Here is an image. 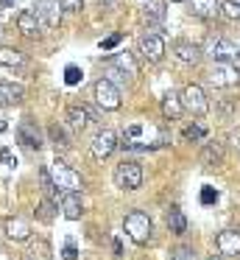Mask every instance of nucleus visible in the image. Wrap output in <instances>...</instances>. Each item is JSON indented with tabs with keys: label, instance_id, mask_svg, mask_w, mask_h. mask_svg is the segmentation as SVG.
<instances>
[{
	"label": "nucleus",
	"instance_id": "nucleus-21",
	"mask_svg": "<svg viewBox=\"0 0 240 260\" xmlns=\"http://www.w3.org/2000/svg\"><path fill=\"white\" fill-rule=\"evenodd\" d=\"M182 112H184L182 98L173 95V92H167V95L162 98V115H165L167 120H179V118H182Z\"/></svg>",
	"mask_w": 240,
	"mask_h": 260
},
{
	"label": "nucleus",
	"instance_id": "nucleus-3",
	"mask_svg": "<svg viewBox=\"0 0 240 260\" xmlns=\"http://www.w3.org/2000/svg\"><path fill=\"white\" fill-rule=\"evenodd\" d=\"M115 185L120 190H137L143 185V168L137 159H120L115 165Z\"/></svg>",
	"mask_w": 240,
	"mask_h": 260
},
{
	"label": "nucleus",
	"instance_id": "nucleus-26",
	"mask_svg": "<svg viewBox=\"0 0 240 260\" xmlns=\"http://www.w3.org/2000/svg\"><path fill=\"white\" fill-rule=\"evenodd\" d=\"M112 64H115V68H120L123 73H128V76H137V62H134V56L128 51L126 53H117Z\"/></svg>",
	"mask_w": 240,
	"mask_h": 260
},
{
	"label": "nucleus",
	"instance_id": "nucleus-22",
	"mask_svg": "<svg viewBox=\"0 0 240 260\" xmlns=\"http://www.w3.org/2000/svg\"><path fill=\"white\" fill-rule=\"evenodd\" d=\"M167 230H170L173 235H184V232H187V215L179 207L167 210Z\"/></svg>",
	"mask_w": 240,
	"mask_h": 260
},
{
	"label": "nucleus",
	"instance_id": "nucleus-15",
	"mask_svg": "<svg viewBox=\"0 0 240 260\" xmlns=\"http://www.w3.org/2000/svg\"><path fill=\"white\" fill-rule=\"evenodd\" d=\"M3 232H6V238L9 241H28L31 238V224H28L25 218H20V215H11V218H6V224H3Z\"/></svg>",
	"mask_w": 240,
	"mask_h": 260
},
{
	"label": "nucleus",
	"instance_id": "nucleus-6",
	"mask_svg": "<svg viewBox=\"0 0 240 260\" xmlns=\"http://www.w3.org/2000/svg\"><path fill=\"white\" fill-rule=\"evenodd\" d=\"M179 98H182V107L187 109V112H193V115H207L210 112V98H207V92L201 90L198 84H187Z\"/></svg>",
	"mask_w": 240,
	"mask_h": 260
},
{
	"label": "nucleus",
	"instance_id": "nucleus-39",
	"mask_svg": "<svg viewBox=\"0 0 240 260\" xmlns=\"http://www.w3.org/2000/svg\"><path fill=\"white\" fill-rule=\"evenodd\" d=\"M0 159H3L6 165H14V154H11L9 148H3V151H0Z\"/></svg>",
	"mask_w": 240,
	"mask_h": 260
},
{
	"label": "nucleus",
	"instance_id": "nucleus-35",
	"mask_svg": "<svg viewBox=\"0 0 240 260\" xmlns=\"http://www.w3.org/2000/svg\"><path fill=\"white\" fill-rule=\"evenodd\" d=\"M212 202H218V190L215 187H204L201 190V204H212Z\"/></svg>",
	"mask_w": 240,
	"mask_h": 260
},
{
	"label": "nucleus",
	"instance_id": "nucleus-31",
	"mask_svg": "<svg viewBox=\"0 0 240 260\" xmlns=\"http://www.w3.org/2000/svg\"><path fill=\"white\" fill-rule=\"evenodd\" d=\"M204 137H207L204 126H187L184 129V140H204Z\"/></svg>",
	"mask_w": 240,
	"mask_h": 260
},
{
	"label": "nucleus",
	"instance_id": "nucleus-45",
	"mask_svg": "<svg viewBox=\"0 0 240 260\" xmlns=\"http://www.w3.org/2000/svg\"><path fill=\"white\" fill-rule=\"evenodd\" d=\"M170 3H184V0H170Z\"/></svg>",
	"mask_w": 240,
	"mask_h": 260
},
{
	"label": "nucleus",
	"instance_id": "nucleus-33",
	"mask_svg": "<svg viewBox=\"0 0 240 260\" xmlns=\"http://www.w3.org/2000/svg\"><path fill=\"white\" fill-rule=\"evenodd\" d=\"M104 79H109L112 84H120V81H126V73H123L120 68H115V64H112V68L106 70V76H104Z\"/></svg>",
	"mask_w": 240,
	"mask_h": 260
},
{
	"label": "nucleus",
	"instance_id": "nucleus-23",
	"mask_svg": "<svg viewBox=\"0 0 240 260\" xmlns=\"http://www.w3.org/2000/svg\"><path fill=\"white\" fill-rule=\"evenodd\" d=\"M25 64V53L17 48H0V68H22Z\"/></svg>",
	"mask_w": 240,
	"mask_h": 260
},
{
	"label": "nucleus",
	"instance_id": "nucleus-1",
	"mask_svg": "<svg viewBox=\"0 0 240 260\" xmlns=\"http://www.w3.org/2000/svg\"><path fill=\"white\" fill-rule=\"evenodd\" d=\"M123 230H126V235L131 238L134 243H148L151 232H154V224H151L148 213H143V210H131V213L123 218Z\"/></svg>",
	"mask_w": 240,
	"mask_h": 260
},
{
	"label": "nucleus",
	"instance_id": "nucleus-19",
	"mask_svg": "<svg viewBox=\"0 0 240 260\" xmlns=\"http://www.w3.org/2000/svg\"><path fill=\"white\" fill-rule=\"evenodd\" d=\"M190 12L201 20H215L221 14V3L218 0H190Z\"/></svg>",
	"mask_w": 240,
	"mask_h": 260
},
{
	"label": "nucleus",
	"instance_id": "nucleus-18",
	"mask_svg": "<svg viewBox=\"0 0 240 260\" xmlns=\"http://www.w3.org/2000/svg\"><path fill=\"white\" fill-rule=\"evenodd\" d=\"M20 260H53V249L45 238H37L25 246V252L20 254Z\"/></svg>",
	"mask_w": 240,
	"mask_h": 260
},
{
	"label": "nucleus",
	"instance_id": "nucleus-36",
	"mask_svg": "<svg viewBox=\"0 0 240 260\" xmlns=\"http://www.w3.org/2000/svg\"><path fill=\"white\" fill-rule=\"evenodd\" d=\"M218 109H221V115H226V118H232V115L237 112V107L229 104V101H221V104H218Z\"/></svg>",
	"mask_w": 240,
	"mask_h": 260
},
{
	"label": "nucleus",
	"instance_id": "nucleus-17",
	"mask_svg": "<svg viewBox=\"0 0 240 260\" xmlns=\"http://www.w3.org/2000/svg\"><path fill=\"white\" fill-rule=\"evenodd\" d=\"M59 207H61V215L70 218V221H78L84 215V204H81V196H78V193H70V190L61 193Z\"/></svg>",
	"mask_w": 240,
	"mask_h": 260
},
{
	"label": "nucleus",
	"instance_id": "nucleus-11",
	"mask_svg": "<svg viewBox=\"0 0 240 260\" xmlns=\"http://www.w3.org/2000/svg\"><path fill=\"white\" fill-rule=\"evenodd\" d=\"M170 53L182 64H198L201 56H204V51H201L198 45H193V42H187V40H173L170 42Z\"/></svg>",
	"mask_w": 240,
	"mask_h": 260
},
{
	"label": "nucleus",
	"instance_id": "nucleus-44",
	"mask_svg": "<svg viewBox=\"0 0 240 260\" xmlns=\"http://www.w3.org/2000/svg\"><path fill=\"white\" fill-rule=\"evenodd\" d=\"M11 3H14V0H0V6H11Z\"/></svg>",
	"mask_w": 240,
	"mask_h": 260
},
{
	"label": "nucleus",
	"instance_id": "nucleus-14",
	"mask_svg": "<svg viewBox=\"0 0 240 260\" xmlns=\"http://www.w3.org/2000/svg\"><path fill=\"white\" fill-rule=\"evenodd\" d=\"M215 246H218V252H221L223 257H237V254H240V232H237V230H223V232H218Z\"/></svg>",
	"mask_w": 240,
	"mask_h": 260
},
{
	"label": "nucleus",
	"instance_id": "nucleus-8",
	"mask_svg": "<svg viewBox=\"0 0 240 260\" xmlns=\"http://www.w3.org/2000/svg\"><path fill=\"white\" fill-rule=\"evenodd\" d=\"M117 148V135L112 129H100L98 135L92 137V143H89V154H92L95 159H106L112 157V151Z\"/></svg>",
	"mask_w": 240,
	"mask_h": 260
},
{
	"label": "nucleus",
	"instance_id": "nucleus-29",
	"mask_svg": "<svg viewBox=\"0 0 240 260\" xmlns=\"http://www.w3.org/2000/svg\"><path fill=\"white\" fill-rule=\"evenodd\" d=\"M221 14L226 20H232V23H237L240 20V3L237 0H226V3H221Z\"/></svg>",
	"mask_w": 240,
	"mask_h": 260
},
{
	"label": "nucleus",
	"instance_id": "nucleus-40",
	"mask_svg": "<svg viewBox=\"0 0 240 260\" xmlns=\"http://www.w3.org/2000/svg\"><path fill=\"white\" fill-rule=\"evenodd\" d=\"M229 146H232V148H240V129L229 135Z\"/></svg>",
	"mask_w": 240,
	"mask_h": 260
},
{
	"label": "nucleus",
	"instance_id": "nucleus-37",
	"mask_svg": "<svg viewBox=\"0 0 240 260\" xmlns=\"http://www.w3.org/2000/svg\"><path fill=\"white\" fill-rule=\"evenodd\" d=\"M61 257H64V260H76L78 257V249H76V243H67V246H64V252H61Z\"/></svg>",
	"mask_w": 240,
	"mask_h": 260
},
{
	"label": "nucleus",
	"instance_id": "nucleus-24",
	"mask_svg": "<svg viewBox=\"0 0 240 260\" xmlns=\"http://www.w3.org/2000/svg\"><path fill=\"white\" fill-rule=\"evenodd\" d=\"M48 137H50V143H53L56 151H67V148H70V137H67V132L61 129L59 123H53L48 129Z\"/></svg>",
	"mask_w": 240,
	"mask_h": 260
},
{
	"label": "nucleus",
	"instance_id": "nucleus-30",
	"mask_svg": "<svg viewBox=\"0 0 240 260\" xmlns=\"http://www.w3.org/2000/svg\"><path fill=\"white\" fill-rule=\"evenodd\" d=\"M170 260H195L193 246H176V249L170 252Z\"/></svg>",
	"mask_w": 240,
	"mask_h": 260
},
{
	"label": "nucleus",
	"instance_id": "nucleus-32",
	"mask_svg": "<svg viewBox=\"0 0 240 260\" xmlns=\"http://www.w3.org/2000/svg\"><path fill=\"white\" fill-rule=\"evenodd\" d=\"M81 79H84V76H81V70H78L76 64H70V68L64 70V81H67V84H70V87H73V84H78V81H81Z\"/></svg>",
	"mask_w": 240,
	"mask_h": 260
},
{
	"label": "nucleus",
	"instance_id": "nucleus-25",
	"mask_svg": "<svg viewBox=\"0 0 240 260\" xmlns=\"http://www.w3.org/2000/svg\"><path fill=\"white\" fill-rule=\"evenodd\" d=\"M204 159L207 165H221L223 162V146H218V143H207L204 146Z\"/></svg>",
	"mask_w": 240,
	"mask_h": 260
},
{
	"label": "nucleus",
	"instance_id": "nucleus-43",
	"mask_svg": "<svg viewBox=\"0 0 240 260\" xmlns=\"http://www.w3.org/2000/svg\"><path fill=\"white\" fill-rule=\"evenodd\" d=\"M207 260H223V254H210Z\"/></svg>",
	"mask_w": 240,
	"mask_h": 260
},
{
	"label": "nucleus",
	"instance_id": "nucleus-7",
	"mask_svg": "<svg viewBox=\"0 0 240 260\" xmlns=\"http://www.w3.org/2000/svg\"><path fill=\"white\" fill-rule=\"evenodd\" d=\"M207 79H210L212 87H234L240 81V70L232 62H215Z\"/></svg>",
	"mask_w": 240,
	"mask_h": 260
},
{
	"label": "nucleus",
	"instance_id": "nucleus-10",
	"mask_svg": "<svg viewBox=\"0 0 240 260\" xmlns=\"http://www.w3.org/2000/svg\"><path fill=\"white\" fill-rule=\"evenodd\" d=\"M17 140H20L25 148H31V151H39V148L45 146L42 129H39L33 120H22V123L17 126Z\"/></svg>",
	"mask_w": 240,
	"mask_h": 260
},
{
	"label": "nucleus",
	"instance_id": "nucleus-42",
	"mask_svg": "<svg viewBox=\"0 0 240 260\" xmlns=\"http://www.w3.org/2000/svg\"><path fill=\"white\" fill-rule=\"evenodd\" d=\"M6 129H9V126H6V120H3V118H0V135H3V132H6Z\"/></svg>",
	"mask_w": 240,
	"mask_h": 260
},
{
	"label": "nucleus",
	"instance_id": "nucleus-38",
	"mask_svg": "<svg viewBox=\"0 0 240 260\" xmlns=\"http://www.w3.org/2000/svg\"><path fill=\"white\" fill-rule=\"evenodd\" d=\"M117 42H120V37H117V34H112V37H106V40L100 42V48H104V51H109V48H115Z\"/></svg>",
	"mask_w": 240,
	"mask_h": 260
},
{
	"label": "nucleus",
	"instance_id": "nucleus-20",
	"mask_svg": "<svg viewBox=\"0 0 240 260\" xmlns=\"http://www.w3.org/2000/svg\"><path fill=\"white\" fill-rule=\"evenodd\" d=\"M25 90L20 84H11V81H0V109L3 107H14V104L22 101Z\"/></svg>",
	"mask_w": 240,
	"mask_h": 260
},
{
	"label": "nucleus",
	"instance_id": "nucleus-2",
	"mask_svg": "<svg viewBox=\"0 0 240 260\" xmlns=\"http://www.w3.org/2000/svg\"><path fill=\"white\" fill-rule=\"evenodd\" d=\"M48 171H50V176H53L56 187H61L64 193L67 190H70V193H81L84 190V176L78 174V171H73L64 159H56Z\"/></svg>",
	"mask_w": 240,
	"mask_h": 260
},
{
	"label": "nucleus",
	"instance_id": "nucleus-12",
	"mask_svg": "<svg viewBox=\"0 0 240 260\" xmlns=\"http://www.w3.org/2000/svg\"><path fill=\"white\" fill-rule=\"evenodd\" d=\"M165 40H162L159 34H145L140 37V53H143V59H148V62H162V56H165Z\"/></svg>",
	"mask_w": 240,
	"mask_h": 260
},
{
	"label": "nucleus",
	"instance_id": "nucleus-16",
	"mask_svg": "<svg viewBox=\"0 0 240 260\" xmlns=\"http://www.w3.org/2000/svg\"><path fill=\"white\" fill-rule=\"evenodd\" d=\"M42 20L37 17V12L33 9H25V12H20L17 14V31L20 34H25V37H39L42 34Z\"/></svg>",
	"mask_w": 240,
	"mask_h": 260
},
{
	"label": "nucleus",
	"instance_id": "nucleus-4",
	"mask_svg": "<svg viewBox=\"0 0 240 260\" xmlns=\"http://www.w3.org/2000/svg\"><path fill=\"white\" fill-rule=\"evenodd\" d=\"M92 95H95V104H98L100 109H120V87L112 84L109 79L95 81Z\"/></svg>",
	"mask_w": 240,
	"mask_h": 260
},
{
	"label": "nucleus",
	"instance_id": "nucleus-41",
	"mask_svg": "<svg viewBox=\"0 0 240 260\" xmlns=\"http://www.w3.org/2000/svg\"><path fill=\"white\" fill-rule=\"evenodd\" d=\"M140 132H143V126H140V123H134V126H128V132H126V135H128V137H137Z\"/></svg>",
	"mask_w": 240,
	"mask_h": 260
},
{
	"label": "nucleus",
	"instance_id": "nucleus-46",
	"mask_svg": "<svg viewBox=\"0 0 240 260\" xmlns=\"http://www.w3.org/2000/svg\"><path fill=\"white\" fill-rule=\"evenodd\" d=\"M0 34H3V31H0Z\"/></svg>",
	"mask_w": 240,
	"mask_h": 260
},
{
	"label": "nucleus",
	"instance_id": "nucleus-9",
	"mask_svg": "<svg viewBox=\"0 0 240 260\" xmlns=\"http://www.w3.org/2000/svg\"><path fill=\"white\" fill-rule=\"evenodd\" d=\"M33 12H37V17L42 20L45 28H56V25L61 23V3L59 0H37V6H33Z\"/></svg>",
	"mask_w": 240,
	"mask_h": 260
},
{
	"label": "nucleus",
	"instance_id": "nucleus-34",
	"mask_svg": "<svg viewBox=\"0 0 240 260\" xmlns=\"http://www.w3.org/2000/svg\"><path fill=\"white\" fill-rule=\"evenodd\" d=\"M59 3H61V9L70 12V14H76V12H81V9H84V0H59Z\"/></svg>",
	"mask_w": 240,
	"mask_h": 260
},
{
	"label": "nucleus",
	"instance_id": "nucleus-13",
	"mask_svg": "<svg viewBox=\"0 0 240 260\" xmlns=\"http://www.w3.org/2000/svg\"><path fill=\"white\" fill-rule=\"evenodd\" d=\"M64 118H67V126H70V129H76V132H84L87 126L95 123L92 112H89L87 107H81V104H70V107H67V112H64Z\"/></svg>",
	"mask_w": 240,
	"mask_h": 260
},
{
	"label": "nucleus",
	"instance_id": "nucleus-27",
	"mask_svg": "<svg viewBox=\"0 0 240 260\" xmlns=\"http://www.w3.org/2000/svg\"><path fill=\"white\" fill-rule=\"evenodd\" d=\"M56 204L50 202V199H42V202L37 204V218L42 221V224H50V221H53V215H56Z\"/></svg>",
	"mask_w": 240,
	"mask_h": 260
},
{
	"label": "nucleus",
	"instance_id": "nucleus-28",
	"mask_svg": "<svg viewBox=\"0 0 240 260\" xmlns=\"http://www.w3.org/2000/svg\"><path fill=\"white\" fill-rule=\"evenodd\" d=\"M143 17L148 20V23H156V25H162V20H165V9H162L159 3H151V6H145Z\"/></svg>",
	"mask_w": 240,
	"mask_h": 260
},
{
	"label": "nucleus",
	"instance_id": "nucleus-5",
	"mask_svg": "<svg viewBox=\"0 0 240 260\" xmlns=\"http://www.w3.org/2000/svg\"><path fill=\"white\" fill-rule=\"evenodd\" d=\"M207 56L215 59V62H237L240 59V48L232 40H223V37H212L207 42Z\"/></svg>",
	"mask_w": 240,
	"mask_h": 260
}]
</instances>
